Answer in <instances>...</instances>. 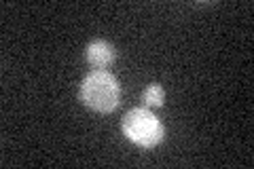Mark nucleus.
<instances>
[{
    "mask_svg": "<svg viewBox=\"0 0 254 169\" xmlns=\"http://www.w3.org/2000/svg\"><path fill=\"white\" fill-rule=\"evenodd\" d=\"M78 98L87 108H91L102 114H108L119 106L121 100V89H119L117 78L106 70H93L89 72L78 89Z\"/></svg>",
    "mask_w": 254,
    "mask_h": 169,
    "instance_id": "1",
    "label": "nucleus"
},
{
    "mask_svg": "<svg viewBox=\"0 0 254 169\" xmlns=\"http://www.w3.org/2000/svg\"><path fill=\"white\" fill-rule=\"evenodd\" d=\"M117 53H115V47L108 45L106 40H93L87 47V61L91 63L93 68H108L110 63L115 61Z\"/></svg>",
    "mask_w": 254,
    "mask_h": 169,
    "instance_id": "3",
    "label": "nucleus"
},
{
    "mask_svg": "<svg viewBox=\"0 0 254 169\" xmlns=\"http://www.w3.org/2000/svg\"><path fill=\"white\" fill-rule=\"evenodd\" d=\"M123 133L140 148H155L163 140V125L146 108H133L123 116Z\"/></svg>",
    "mask_w": 254,
    "mask_h": 169,
    "instance_id": "2",
    "label": "nucleus"
},
{
    "mask_svg": "<svg viewBox=\"0 0 254 169\" xmlns=\"http://www.w3.org/2000/svg\"><path fill=\"white\" fill-rule=\"evenodd\" d=\"M142 100H144L146 106H153V108H159L163 106V100H165V93L159 85H150L146 87V91L142 93Z\"/></svg>",
    "mask_w": 254,
    "mask_h": 169,
    "instance_id": "4",
    "label": "nucleus"
}]
</instances>
